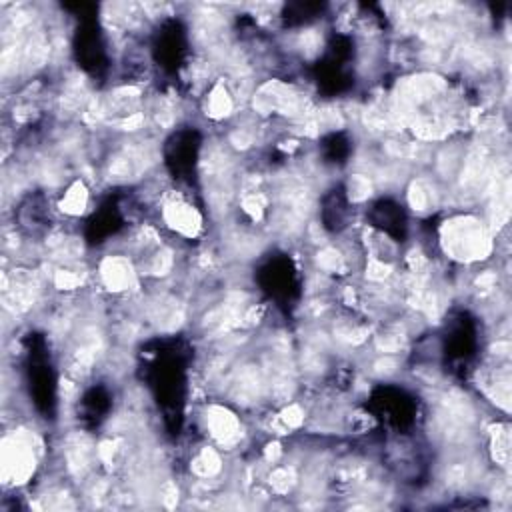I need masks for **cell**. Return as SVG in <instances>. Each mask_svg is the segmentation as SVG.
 I'll use <instances>...</instances> for the list:
<instances>
[{"label": "cell", "mask_w": 512, "mask_h": 512, "mask_svg": "<svg viewBox=\"0 0 512 512\" xmlns=\"http://www.w3.org/2000/svg\"><path fill=\"white\" fill-rule=\"evenodd\" d=\"M438 244L446 258L460 264L486 260L494 248V236L486 220L466 214L450 216L438 230Z\"/></svg>", "instance_id": "6da1fadb"}, {"label": "cell", "mask_w": 512, "mask_h": 512, "mask_svg": "<svg viewBox=\"0 0 512 512\" xmlns=\"http://www.w3.org/2000/svg\"><path fill=\"white\" fill-rule=\"evenodd\" d=\"M40 442L30 428L14 426L2 440V478L6 488L24 486L38 466Z\"/></svg>", "instance_id": "7a4b0ae2"}, {"label": "cell", "mask_w": 512, "mask_h": 512, "mask_svg": "<svg viewBox=\"0 0 512 512\" xmlns=\"http://www.w3.org/2000/svg\"><path fill=\"white\" fill-rule=\"evenodd\" d=\"M160 206V218L164 226L180 240H192L204 232L202 210L196 208L182 192L168 190Z\"/></svg>", "instance_id": "3957f363"}, {"label": "cell", "mask_w": 512, "mask_h": 512, "mask_svg": "<svg viewBox=\"0 0 512 512\" xmlns=\"http://www.w3.org/2000/svg\"><path fill=\"white\" fill-rule=\"evenodd\" d=\"M202 428L220 450L238 446L244 436L240 414L224 404H208L202 410Z\"/></svg>", "instance_id": "277c9868"}, {"label": "cell", "mask_w": 512, "mask_h": 512, "mask_svg": "<svg viewBox=\"0 0 512 512\" xmlns=\"http://www.w3.org/2000/svg\"><path fill=\"white\" fill-rule=\"evenodd\" d=\"M96 276L104 292L112 296H126L136 284V262L124 254H106L96 264Z\"/></svg>", "instance_id": "5b68a950"}, {"label": "cell", "mask_w": 512, "mask_h": 512, "mask_svg": "<svg viewBox=\"0 0 512 512\" xmlns=\"http://www.w3.org/2000/svg\"><path fill=\"white\" fill-rule=\"evenodd\" d=\"M440 182L434 176H414L406 186V204L414 214H430L442 200Z\"/></svg>", "instance_id": "8992f818"}, {"label": "cell", "mask_w": 512, "mask_h": 512, "mask_svg": "<svg viewBox=\"0 0 512 512\" xmlns=\"http://www.w3.org/2000/svg\"><path fill=\"white\" fill-rule=\"evenodd\" d=\"M90 206V188L88 182L84 178H72L64 190L62 196L58 200V210L60 214H64L66 218H80Z\"/></svg>", "instance_id": "52a82bcc"}]
</instances>
